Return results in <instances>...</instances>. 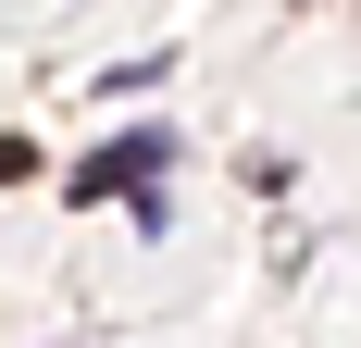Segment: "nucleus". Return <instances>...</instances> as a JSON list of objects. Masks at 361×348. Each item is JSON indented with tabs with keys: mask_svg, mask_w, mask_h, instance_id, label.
<instances>
[{
	"mask_svg": "<svg viewBox=\"0 0 361 348\" xmlns=\"http://www.w3.org/2000/svg\"><path fill=\"white\" fill-rule=\"evenodd\" d=\"M162 162H175V125H137V137H112V149H87V162H75V187H63V199H75V211H112V199H125V187H137V199H149V187H162Z\"/></svg>",
	"mask_w": 361,
	"mask_h": 348,
	"instance_id": "obj_1",
	"label": "nucleus"
},
{
	"mask_svg": "<svg viewBox=\"0 0 361 348\" xmlns=\"http://www.w3.org/2000/svg\"><path fill=\"white\" fill-rule=\"evenodd\" d=\"M37 174V137H0V187H25Z\"/></svg>",
	"mask_w": 361,
	"mask_h": 348,
	"instance_id": "obj_2",
	"label": "nucleus"
}]
</instances>
